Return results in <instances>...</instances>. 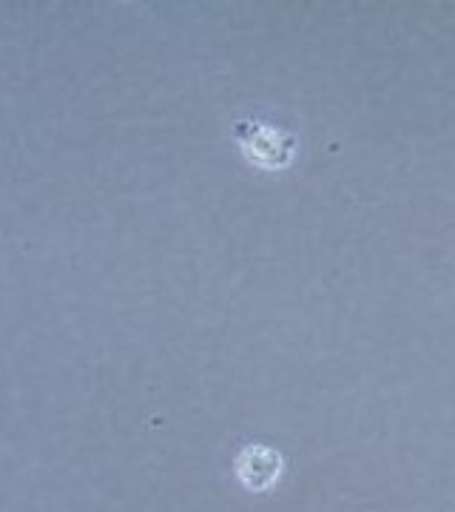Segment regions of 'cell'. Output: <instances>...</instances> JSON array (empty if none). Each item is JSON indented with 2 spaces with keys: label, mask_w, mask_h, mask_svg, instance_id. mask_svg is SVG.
<instances>
[{
  "label": "cell",
  "mask_w": 455,
  "mask_h": 512,
  "mask_svg": "<svg viewBox=\"0 0 455 512\" xmlns=\"http://www.w3.org/2000/svg\"><path fill=\"white\" fill-rule=\"evenodd\" d=\"M245 148L251 154V160L259 165H268V168H279V165H288L293 157V137H288L285 131L271 126H251L248 131V140Z\"/></svg>",
  "instance_id": "obj_1"
},
{
  "label": "cell",
  "mask_w": 455,
  "mask_h": 512,
  "mask_svg": "<svg viewBox=\"0 0 455 512\" xmlns=\"http://www.w3.org/2000/svg\"><path fill=\"white\" fill-rule=\"evenodd\" d=\"M279 470H282V458L271 447H248L239 458V478L256 493L268 490L279 478Z\"/></svg>",
  "instance_id": "obj_2"
}]
</instances>
